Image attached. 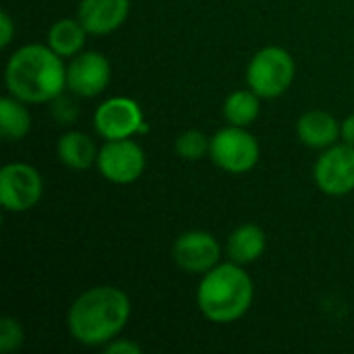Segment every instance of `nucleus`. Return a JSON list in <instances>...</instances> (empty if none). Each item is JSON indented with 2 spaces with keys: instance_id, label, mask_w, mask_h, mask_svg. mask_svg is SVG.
<instances>
[{
  "instance_id": "nucleus-1",
  "label": "nucleus",
  "mask_w": 354,
  "mask_h": 354,
  "mask_svg": "<svg viewBox=\"0 0 354 354\" xmlns=\"http://www.w3.org/2000/svg\"><path fill=\"white\" fill-rule=\"evenodd\" d=\"M6 89L25 104H46L58 97L66 87L64 58L48 44H27L6 62Z\"/></svg>"
},
{
  "instance_id": "nucleus-2",
  "label": "nucleus",
  "mask_w": 354,
  "mask_h": 354,
  "mask_svg": "<svg viewBox=\"0 0 354 354\" xmlns=\"http://www.w3.org/2000/svg\"><path fill=\"white\" fill-rule=\"evenodd\" d=\"M131 301L116 286H93L81 292L68 309V332L85 346H106L127 326Z\"/></svg>"
},
{
  "instance_id": "nucleus-3",
  "label": "nucleus",
  "mask_w": 354,
  "mask_h": 354,
  "mask_svg": "<svg viewBox=\"0 0 354 354\" xmlns=\"http://www.w3.org/2000/svg\"><path fill=\"white\" fill-rule=\"evenodd\" d=\"M253 295V280L241 263H218L203 274L197 288V305L209 322L232 324L251 309Z\"/></svg>"
},
{
  "instance_id": "nucleus-4",
  "label": "nucleus",
  "mask_w": 354,
  "mask_h": 354,
  "mask_svg": "<svg viewBox=\"0 0 354 354\" xmlns=\"http://www.w3.org/2000/svg\"><path fill=\"white\" fill-rule=\"evenodd\" d=\"M295 79V60L280 46H268L255 52L247 66V83L259 97H280Z\"/></svg>"
},
{
  "instance_id": "nucleus-5",
  "label": "nucleus",
  "mask_w": 354,
  "mask_h": 354,
  "mask_svg": "<svg viewBox=\"0 0 354 354\" xmlns=\"http://www.w3.org/2000/svg\"><path fill=\"white\" fill-rule=\"evenodd\" d=\"M209 158L218 168L230 174H245L259 162V143L247 127L228 124L212 137Z\"/></svg>"
},
{
  "instance_id": "nucleus-6",
  "label": "nucleus",
  "mask_w": 354,
  "mask_h": 354,
  "mask_svg": "<svg viewBox=\"0 0 354 354\" xmlns=\"http://www.w3.org/2000/svg\"><path fill=\"white\" fill-rule=\"evenodd\" d=\"M44 183L39 172L23 162L6 164L0 172V203L10 214H23L41 199Z\"/></svg>"
},
{
  "instance_id": "nucleus-7",
  "label": "nucleus",
  "mask_w": 354,
  "mask_h": 354,
  "mask_svg": "<svg viewBox=\"0 0 354 354\" xmlns=\"http://www.w3.org/2000/svg\"><path fill=\"white\" fill-rule=\"evenodd\" d=\"M93 127L100 137L106 141L114 139H131L137 133H145L147 124L143 120V112L139 104L131 97L118 95L102 102L93 114Z\"/></svg>"
},
{
  "instance_id": "nucleus-8",
  "label": "nucleus",
  "mask_w": 354,
  "mask_h": 354,
  "mask_svg": "<svg viewBox=\"0 0 354 354\" xmlns=\"http://www.w3.org/2000/svg\"><path fill=\"white\" fill-rule=\"evenodd\" d=\"M315 185L330 197H342L354 191V145L334 143L324 149L313 168Z\"/></svg>"
},
{
  "instance_id": "nucleus-9",
  "label": "nucleus",
  "mask_w": 354,
  "mask_h": 354,
  "mask_svg": "<svg viewBox=\"0 0 354 354\" xmlns=\"http://www.w3.org/2000/svg\"><path fill=\"white\" fill-rule=\"evenodd\" d=\"M100 174L114 185L135 183L145 170V153L133 139L106 141L97 153Z\"/></svg>"
},
{
  "instance_id": "nucleus-10",
  "label": "nucleus",
  "mask_w": 354,
  "mask_h": 354,
  "mask_svg": "<svg viewBox=\"0 0 354 354\" xmlns=\"http://www.w3.org/2000/svg\"><path fill=\"white\" fill-rule=\"evenodd\" d=\"M110 62L100 52H79L66 66V87L81 97L100 95L110 83Z\"/></svg>"
},
{
  "instance_id": "nucleus-11",
  "label": "nucleus",
  "mask_w": 354,
  "mask_h": 354,
  "mask_svg": "<svg viewBox=\"0 0 354 354\" xmlns=\"http://www.w3.org/2000/svg\"><path fill=\"white\" fill-rule=\"evenodd\" d=\"M174 263L187 274H207L220 261L218 241L203 230H191L176 239L172 247Z\"/></svg>"
},
{
  "instance_id": "nucleus-12",
  "label": "nucleus",
  "mask_w": 354,
  "mask_h": 354,
  "mask_svg": "<svg viewBox=\"0 0 354 354\" xmlns=\"http://www.w3.org/2000/svg\"><path fill=\"white\" fill-rule=\"evenodd\" d=\"M129 0H81L77 19L91 35H108L116 31L129 17Z\"/></svg>"
},
{
  "instance_id": "nucleus-13",
  "label": "nucleus",
  "mask_w": 354,
  "mask_h": 354,
  "mask_svg": "<svg viewBox=\"0 0 354 354\" xmlns=\"http://www.w3.org/2000/svg\"><path fill=\"white\" fill-rule=\"evenodd\" d=\"M299 139L313 149H326L340 139V122L324 110L305 112L297 122Z\"/></svg>"
},
{
  "instance_id": "nucleus-14",
  "label": "nucleus",
  "mask_w": 354,
  "mask_h": 354,
  "mask_svg": "<svg viewBox=\"0 0 354 354\" xmlns=\"http://www.w3.org/2000/svg\"><path fill=\"white\" fill-rule=\"evenodd\" d=\"M266 245H268L266 232L257 224H243L236 230H232V234L228 236L226 251L234 263L245 266L257 261L263 255Z\"/></svg>"
},
{
  "instance_id": "nucleus-15",
  "label": "nucleus",
  "mask_w": 354,
  "mask_h": 354,
  "mask_svg": "<svg viewBox=\"0 0 354 354\" xmlns=\"http://www.w3.org/2000/svg\"><path fill=\"white\" fill-rule=\"evenodd\" d=\"M58 160L73 170H87L97 162L100 149L93 139L79 131H68L58 139Z\"/></svg>"
},
{
  "instance_id": "nucleus-16",
  "label": "nucleus",
  "mask_w": 354,
  "mask_h": 354,
  "mask_svg": "<svg viewBox=\"0 0 354 354\" xmlns=\"http://www.w3.org/2000/svg\"><path fill=\"white\" fill-rule=\"evenodd\" d=\"M85 27L79 19H58L48 29V46L62 58L77 56L85 46Z\"/></svg>"
},
{
  "instance_id": "nucleus-17",
  "label": "nucleus",
  "mask_w": 354,
  "mask_h": 354,
  "mask_svg": "<svg viewBox=\"0 0 354 354\" xmlns=\"http://www.w3.org/2000/svg\"><path fill=\"white\" fill-rule=\"evenodd\" d=\"M0 131L6 141H21L31 131V114L15 95L0 100Z\"/></svg>"
},
{
  "instance_id": "nucleus-18",
  "label": "nucleus",
  "mask_w": 354,
  "mask_h": 354,
  "mask_svg": "<svg viewBox=\"0 0 354 354\" xmlns=\"http://www.w3.org/2000/svg\"><path fill=\"white\" fill-rule=\"evenodd\" d=\"M259 95L253 89L232 91L224 102V118L234 127H249L259 116Z\"/></svg>"
},
{
  "instance_id": "nucleus-19",
  "label": "nucleus",
  "mask_w": 354,
  "mask_h": 354,
  "mask_svg": "<svg viewBox=\"0 0 354 354\" xmlns=\"http://www.w3.org/2000/svg\"><path fill=\"white\" fill-rule=\"evenodd\" d=\"M209 143H212V137L203 135L201 131H185L183 135L176 137L174 149L178 158L195 162V160L209 156Z\"/></svg>"
},
{
  "instance_id": "nucleus-20",
  "label": "nucleus",
  "mask_w": 354,
  "mask_h": 354,
  "mask_svg": "<svg viewBox=\"0 0 354 354\" xmlns=\"http://www.w3.org/2000/svg\"><path fill=\"white\" fill-rule=\"evenodd\" d=\"M23 340H25V334H23L21 324L12 317H2V322H0V351L6 354L19 351L23 346Z\"/></svg>"
},
{
  "instance_id": "nucleus-21",
  "label": "nucleus",
  "mask_w": 354,
  "mask_h": 354,
  "mask_svg": "<svg viewBox=\"0 0 354 354\" xmlns=\"http://www.w3.org/2000/svg\"><path fill=\"white\" fill-rule=\"evenodd\" d=\"M52 102H54L52 114H54V118H56L60 124H71V122H75V118H77V106H75L73 100H68V97H64V95L60 93V95L54 97Z\"/></svg>"
},
{
  "instance_id": "nucleus-22",
  "label": "nucleus",
  "mask_w": 354,
  "mask_h": 354,
  "mask_svg": "<svg viewBox=\"0 0 354 354\" xmlns=\"http://www.w3.org/2000/svg\"><path fill=\"white\" fill-rule=\"evenodd\" d=\"M106 354H141V346L133 340H124V338H114L106 344Z\"/></svg>"
},
{
  "instance_id": "nucleus-23",
  "label": "nucleus",
  "mask_w": 354,
  "mask_h": 354,
  "mask_svg": "<svg viewBox=\"0 0 354 354\" xmlns=\"http://www.w3.org/2000/svg\"><path fill=\"white\" fill-rule=\"evenodd\" d=\"M12 35H15V23L10 15L2 10L0 12V48H6L12 41Z\"/></svg>"
},
{
  "instance_id": "nucleus-24",
  "label": "nucleus",
  "mask_w": 354,
  "mask_h": 354,
  "mask_svg": "<svg viewBox=\"0 0 354 354\" xmlns=\"http://www.w3.org/2000/svg\"><path fill=\"white\" fill-rule=\"evenodd\" d=\"M340 139L348 145H354V114L340 122Z\"/></svg>"
}]
</instances>
